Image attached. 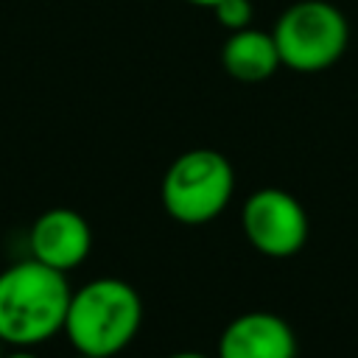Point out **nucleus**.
<instances>
[{"instance_id":"nucleus-4","label":"nucleus","mask_w":358,"mask_h":358,"mask_svg":"<svg viewBox=\"0 0 358 358\" xmlns=\"http://www.w3.org/2000/svg\"><path fill=\"white\" fill-rule=\"evenodd\" d=\"M271 36L282 67L322 73L344 56L350 25L338 6L327 0H299L277 17Z\"/></svg>"},{"instance_id":"nucleus-11","label":"nucleus","mask_w":358,"mask_h":358,"mask_svg":"<svg viewBox=\"0 0 358 358\" xmlns=\"http://www.w3.org/2000/svg\"><path fill=\"white\" fill-rule=\"evenodd\" d=\"M165 358H213V355H204V352H196V350H182V352H171Z\"/></svg>"},{"instance_id":"nucleus-1","label":"nucleus","mask_w":358,"mask_h":358,"mask_svg":"<svg viewBox=\"0 0 358 358\" xmlns=\"http://www.w3.org/2000/svg\"><path fill=\"white\" fill-rule=\"evenodd\" d=\"M73 288L67 274L39 260H20L0 271V341L36 347L64 330Z\"/></svg>"},{"instance_id":"nucleus-10","label":"nucleus","mask_w":358,"mask_h":358,"mask_svg":"<svg viewBox=\"0 0 358 358\" xmlns=\"http://www.w3.org/2000/svg\"><path fill=\"white\" fill-rule=\"evenodd\" d=\"M3 358H39L31 347H14L11 352H3Z\"/></svg>"},{"instance_id":"nucleus-2","label":"nucleus","mask_w":358,"mask_h":358,"mask_svg":"<svg viewBox=\"0 0 358 358\" xmlns=\"http://www.w3.org/2000/svg\"><path fill=\"white\" fill-rule=\"evenodd\" d=\"M143 324V299L126 280L98 277L73 291L64 336L76 352L112 358L126 350Z\"/></svg>"},{"instance_id":"nucleus-13","label":"nucleus","mask_w":358,"mask_h":358,"mask_svg":"<svg viewBox=\"0 0 358 358\" xmlns=\"http://www.w3.org/2000/svg\"><path fill=\"white\" fill-rule=\"evenodd\" d=\"M76 358H92V355H81V352H76Z\"/></svg>"},{"instance_id":"nucleus-9","label":"nucleus","mask_w":358,"mask_h":358,"mask_svg":"<svg viewBox=\"0 0 358 358\" xmlns=\"http://www.w3.org/2000/svg\"><path fill=\"white\" fill-rule=\"evenodd\" d=\"M210 11L215 22L227 31H241L252 22V0H218Z\"/></svg>"},{"instance_id":"nucleus-12","label":"nucleus","mask_w":358,"mask_h":358,"mask_svg":"<svg viewBox=\"0 0 358 358\" xmlns=\"http://www.w3.org/2000/svg\"><path fill=\"white\" fill-rule=\"evenodd\" d=\"M187 3H193V6H201V8H213L218 0H187Z\"/></svg>"},{"instance_id":"nucleus-3","label":"nucleus","mask_w":358,"mask_h":358,"mask_svg":"<svg viewBox=\"0 0 358 358\" xmlns=\"http://www.w3.org/2000/svg\"><path fill=\"white\" fill-rule=\"evenodd\" d=\"M232 193L235 171L215 148H190L179 154L159 185L165 213L185 227H201L218 218Z\"/></svg>"},{"instance_id":"nucleus-8","label":"nucleus","mask_w":358,"mask_h":358,"mask_svg":"<svg viewBox=\"0 0 358 358\" xmlns=\"http://www.w3.org/2000/svg\"><path fill=\"white\" fill-rule=\"evenodd\" d=\"M221 67L241 84H260L271 78L282 62L274 36L246 25L241 31H229L227 42L221 45Z\"/></svg>"},{"instance_id":"nucleus-5","label":"nucleus","mask_w":358,"mask_h":358,"mask_svg":"<svg viewBox=\"0 0 358 358\" xmlns=\"http://www.w3.org/2000/svg\"><path fill=\"white\" fill-rule=\"evenodd\" d=\"M246 241L266 257H291L308 241V213L302 201L282 187L255 190L241 210Z\"/></svg>"},{"instance_id":"nucleus-7","label":"nucleus","mask_w":358,"mask_h":358,"mask_svg":"<svg viewBox=\"0 0 358 358\" xmlns=\"http://www.w3.org/2000/svg\"><path fill=\"white\" fill-rule=\"evenodd\" d=\"M215 358H296V336L282 316L249 310L221 330Z\"/></svg>"},{"instance_id":"nucleus-6","label":"nucleus","mask_w":358,"mask_h":358,"mask_svg":"<svg viewBox=\"0 0 358 358\" xmlns=\"http://www.w3.org/2000/svg\"><path fill=\"white\" fill-rule=\"evenodd\" d=\"M28 246L34 260L67 274L87 260L92 249V229L81 213L70 207H53L34 221Z\"/></svg>"},{"instance_id":"nucleus-14","label":"nucleus","mask_w":358,"mask_h":358,"mask_svg":"<svg viewBox=\"0 0 358 358\" xmlns=\"http://www.w3.org/2000/svg\"><path fill=\"white\" fill-rule=\"evenodd\" d=\"M3 347H6V344H3V341H0V358H3Z\"/></svg>"}]
</instances>
